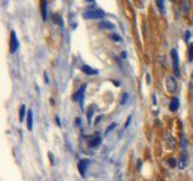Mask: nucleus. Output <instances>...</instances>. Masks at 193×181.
I'll return each mask as SVG.
<instances>
[{
  "mask_svg": "<svg viewBox=\"0 0 193 181\" xmlns=\"http://www.w3.org/2000/svg\"><path fill=\"white\" fill-rule=\"evenodd\" d=\"M105 16V12L103 10H97V9H93V10H88L83 14V17L85 18H89V19H95V18H103Z\"/></svg>",
  "mask_w": 193,
  "mask_h": 181,
  "instance_id": "1",
  "label": "nucleus"
},
{
  "mask_svg": "<svg viewBox=\"0 0 193 181\" xmlns=\"http://www.w3.org/2000/svg\"><path fill=\"white\" fill-rule=\"evenodd\" d=\"M86 87H87L86 85L81 86L80 89L77 90V92L72 96V100H74V101H79L80 105H81V108H83V99H85V90H86Z\"/></svg>",
  "mask_w": 193,
  "mask_h": 181,
  "instance_id": "2",
  "label": "nucleus"
},
{
  "mask_svg": "<svg viewBox=\"0 0 193 181\" xmlns=\"http://www.w3.org/2000/svg\"><path fill=\"white\" fill-rule=\"evenodd\" d=\"M171 58H173V67H174V73L175 76L179 77L180 76V69H179V55L176 50H171Z\"/></svg>",
  "mask_w": 193,
  "mask_h": 181,
  "instance_id": "3",
  "label": "nucleus"
},
{
  "mask_svg": "<svg viewBox=\"0 0 193 181\" xmlns=\"http://www.w3.org/2000/svg\"><path fill=\"white\" fill-rule=\"evenodd\" d=\"M19 47V42L17 40V36H16V33L12 30L11 32V40H10V52L11 53H15L16 51L18 50Z\"/></svg>",
  "mask_w": 193,
  "mask_h": 181,
  "instance_id": "4",
  "label": "nucleus"
},
{
  "mask_svg": "<svg viewBox=\"0 0 193 181\" xmlns=\"http://www.w3.org/2000/svg\"><path fill=\"white\" fill-rule=\"evenodd\" d=\"M176 88H177V85H176V80L174 79V76H168L166 77V89H168V92L174 93Z\"/></svg>",
  "mask_w": 193,
  "mask_h": 181,
  "instance_id": "5",
  "label": "nucleus"
},
{
  "mask_svg": "<svg viewBox=\"0 0 193 181\" xmlns=\"http://www.w3.org/2000/svg\"><path fill=\"white\" fill-rule=\"evenodd\" d=\"M88 165H89V159H87V158H83L79 162V172L82 176L86 175V170H87Z\"/></svg>",
  "mask_w": 193,
  "mask_h": 181,
  "instance_id": "6",
  "label": "nucleus"
},
{
  "mask_svg": "<svg viewBox=\"0 0 193 181\" xmlns=\"http://www.w3.org/2000/svg\"><path fill=\"white\" fill-rule=\"evenodd\" d=\"M81 70L86 74V75H98L99 74V71L98 70H95V69H92L89 65H82L81 67Z\"/></svg>",
  "mask_w": 193,
  "mask_h": 181,
  "instance_id": "7",
  "label": "nucleus"
},
{
  "mask_svg": "<svg viewBox=\"0 0 193 181\" xmlns=\"http://www.w3.org/2000/svg\"><path fill=\"white\" fill-rule=\"evenodd\" d=\"M100 143H101V138L100 136H94L88 141V146L89 147H97V146L100 145Z\"/></svg>",
  "mask_w": 193,
  "mask_h": 181,
  "instance_id": "8",
  "label": "nucleus"
},
{
  "mask_svg": "<svg viewBox=\"0 0 193 181\" xmlns=\"http://www.w3.org/2000/svg\"><path fill=\"white\" fill-rule=\"evenodd\" d=\"M179 106H180V101H179V99L177 98H174V99H171V101H170V104H169V109H170V111H176L177 109H179Z\"/></svg>",
  "mask_w": 193,
  "mask_h": 181,
  "instance_id": "9",
  "label": "nucleus"
},
{
  "mask_svg": "<svg viewBox=\"0 0 193 181\" xmlns=\"http://www.w3.org/2000/svg\"><path fill=\"white\" fill-rule=\"evenodd\" d=\"M27 127L29 131H33V110L28 111V117H27Z\"/></svg>",
  "mask_w": 193,
  "mask_h": 181,
  "instance_id": "10",
  "label": "nucleus"
},
{
  "mask_svg": "<svg viewBox=\"0 0 193 181\" xmlns=\"http://www.w3.org/2000/svg\"><path fill=\"white\" fill-rule=\"evenodd\" d=\"M187 162H188V154H187V152H184L182 157H181V162H180L179 167L181 168V169H184V168L187 165Z\"/></svg>",
  "mask_w": 193,
  "mask_h": 181,
  "instance_id": "11",
  "label": "nucleus"
},
{
  "mask_svg": "<svg viewBox=\"0 0 193 181\" xmlns=\"http://www.w3.org/2000/svg\"><path fill=\"white\" fill-rule=\"evenodd\" d=\"M41 12H42V19L46 21L47 18V1H44L41 3Z\"/></svg>",
  "mask_w": 193,
  "mask_h": 181,
  "instance_id": "12",
  "label": "nucleus"
},
{
  "mask_svg": "<svg viewBox=\"0 0 193 181\" xmlns=\"http://www.w3.org/2000/svg\"><path fill=\"white\" fill-rule=\"evenodd\" d=\"M94 109H95V105H91L87 110V119H88L89 122H91V120H92V115L94 112Z\"/></svg>",
  "mask_w": 193,
  "mask_h": 181,
  "instance_id": "13",
  "label": "nucleus"
},
{
  "mask_svg": "<svg viewBox=\"0 0 193 181\" xmlns=\"http://www.w3.org/2000/svg\"><path fill=\"white\" fill-rule=\"evenodd\" d=\"M100 27L101 28H105V29H113L115 28V25L110 22H101L100 23Z\"/></svg>",
  "mask_w": 193,
  "mask_h": 181,
  "instance_id": "14",
  "label": "nucleus"
},
{
  "mask_svg": "<svg viewBox=\"0 0 193 181\" xmlns=\"http://www.w3.org/2000/svg\"><path fill=\"white\" fill-rule=\"evenodd\" d=\"M25 110H27V108H25V105L23 104L21 106V110H19V121L22 122L24 120V115H25Z\"/></svg>",
  "mask_w": 193,
  "mask_h": 181,
  "instance_id": "15",
  "label": "nucleus"
},
{
  "mask_svg": "<svg viewBox=\"0 0 193 181\" xmlns=\"http://www.w3.org/2000/svg\"><path fill=\"white\" fill-rule=\"evenodd\" d=\"M188 60L193 62V44H191L188 48Z\"/></svg>",
  "mask_w": 193,
  "mask_h": 181,
  "instance_id": "16",
  "label": "nucleus"
},
{
  "mask_svg": "<svg viewBox=\"0 0 193 181\" xmlns=\"http://www.w3.org/2000/svg\"><path fill=\"white\" fill-rule=\"evenodd\" d=\"M110 37H111V40H113V41H121V40H122V39H121L117 34H111Z\"/></svg>",
  "mask_w": 193,
  "mask_h": 181,
  "instance_id": "17",
  "label": "nucleus"
},
{
  "mask_svg": "<svg viewBox=\"0 0 193 181\" xmlns=\"http://www.w3.org/2000/svg\"><path fill=\"white\" fill-rule=\"evenodd\" d=\"M163 1H162V0H158V1H157V5H158V9H159V11L162 12V14H163V12H164V7H163Z\"/></svg>",
  "mask_w": 193,
  "mask_h": 181,
  "instance_id": "18",
  "label": "nucleus"
},
{
  "mask_svg": "<svg viewBox=\"0 0 193 181\" xmlns=\"http://www.w3.org/2000/svg\"><path fill=\"white\" fill-rule=\"evenodd\" d=\"M168 164H169L171 168H174V167L176 165V161H175L174 158H169V159H168Z\"/></svg>",
  "mask_w": 193,
  "mask_h": 181,
  "instance_id": "19",
  "label": "nucleus"
},
{
  "mask_svg": "<svg viewBox=\"0 0 193 181\" xmlns=\"http://www.w3.org/2000/svg\"><path fill=\"white\" fill-rule=\"evenodd\" d=\"M127 99H128V93H124L123 97H122V100H121V104L124 105L126 103H127Z\"/></svg>",
  "mask_w": 193,
  "mask_h": 181,
  "instance_id": "20",
  "label": "nucleus"
},
{
  "mask_svg": "<svg viewBox=\"0 0 193 181\" xmlns=\"http://www.w3.org/2000/svg\"><path fill=\"white\" fill-rule=\"evenodd\" d=\"M115 127H116V123H112V124H111V126H110V127L108 128V131H106V134H109V133H110V132L112 131V129H113Z\"/></svg>",
  "mask_w": 193,
  "mask_h": 181,
  "instance_id": "21",
  "label": "nucleus"
},
{
  "mask_svg": "<svg viewBox=\"0 0 193 181\" xmlns=\"http://www.w3.org/2000/svg\"><path fill=\"white\" fill-rule=\"evenodd\" d=\"M189 37H191V33L187 30V32H186V35H185V39H186V41H188V40H189Z\"/></svg>",
  "mask_w": 193,
  "mask_h": 181,
  "instance_id": "22",
  "label": "nucleus"
},
{
  "mask_svg": "<svg viewBox=\"0 0 193 181\" xmlns=\"http://www.w3.org/2000/svg\"><path fill=\"white\" fill-rule=\"evenodd\" d=\"M131 120H132V116H129V117H128V121H127V123L124 124V128H127L128 126H129V123H131Z\"/></svg>",
  "mask_w": 193,
  "mask_h": 181,
  "instance_id": "23",
  "label": "nucleus"
},
{
  "mask_svg": "<svg viewBox=\"0 0 193 181\" xmlns=\"http://www.w3.org/2000/svg\"><path fill=\"white\" fill-rule=\"evenodd\" d=\"M48 156L51 157V163H52V164H53V163H55V159H53V154H52V153H51V152H50V153H48Z\"/></svg>",
  "mask_w": 193,
  "mask_h": 181,
  "instance_id": "24",
  "label": "nucleus"
},
{
  "mask_svg": "<svg viewBox=\"0 0 193 181\" xmlns=\"http://www.w3.org/2000/svg\"><path fill=\"white\" fill-rule=\"evenodd\" d=\"M45 81H46V83H48L50 82V80H48V76H47V74L45 73Z\"/></svg>",
  "mask_w": 193,
  "mask_h": 181,
  "instance_id": "25",
  "label": "nucleus"
},
{
  "mask_svg": "<svg viewBox=\"0 0 193 181\" xmlns=\"http://www.w3.org/2000/svg\"><path fill=\"white\" fill-rule=\"evenodd\" d=\"M101 119H103V116H99V117H98V119L95 120V124H97V123H99V121H100Z\"/></svg>",
  "mask_w": 193,
  "mask_h": 181,
  "instance_id": "26",
  "label": "nucleus"
},
{
  "mask_svg": "<svg viewBox=\"0 0 193 181\" xmlns=\"http://www.w3.org/2000/svg\"><path fill=\"white\" fill-rule=\"evenodd\" d=\"M56 122H57V124H58V126H60V121H59V117H58V116L56 117Z\"/></svg>",
  "mask_w": 193,
  "mask_h": 181,
  "instance_id": "27",
  "label": "nucleus"
},
{
  "mask_svg": "<svg viewBox=\"0 0 193 181\" xmlns=\"http://www.w3.org/2000/svg\"><path fill=\"white\" fill-rule=\"evenodd\" d=\"M76 124H79V126L81 124V120H80V119H77V120H76Z\"/></svg>",
  "mask_w": 193,
  "mask_h": 181,
  "instance_id": "28",
  "label": "nucleus"
},
{
  "mask_svg": "<svg viewBox=\"0 0 193 181\" xmlns=\"http://www.w3.org/2000/svg\"><path fill=\"white\" fill-rule=\"evenodd\" d=\"M147 83H151V77H150V75H147Z\"/></svg>",
  "mask_w": 193,
  "mask_h": 181,
  "instance_id": "29",
  "label": "nucleus"
},
{
  "mask_svg": "<svg viewBox=\"0 0 193 181\" xmlns=\"http://www.w3.org/2000/svg\"><path fill=\"white\" fill-rule=\"evenodd\" d=\"M140 168H141V161L138 162V169H140Z\"/></svg>",
  "mask_w": 193,
  "mask_h": 181,
  "instance_id": "30",
  "label": "nucleus"
},
{
  "mask_svg": "<svg viewBox=\"0 0 193 181\" xmlns=\"http://www.w3.org/2000/svg\"><path fill=\"white\" fill-rule=\"evenodd\" d=\"M113 85H116V86H120V83H118V81H113Z\"/></svg>",
  "mask_w": 193,
  "mask_h": 181,
  "instance_id": "31",
  "label": "nucleus"
},
{
  "mask_svg": "<svg viewBox=\"0 0 193 181\" xmlns=\"http://www.w3.org/2000/svg\"><path fill=\"white\" fill-rule=\"evenodd\" d=\"M192 77H193V75H192Z\"/></svg>",
  "mask_w": 193,
  "mask_h": 181,
  "instance_id": "32",
  "label": "nucleus"
}]
</instances>
